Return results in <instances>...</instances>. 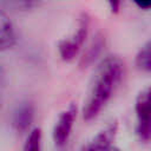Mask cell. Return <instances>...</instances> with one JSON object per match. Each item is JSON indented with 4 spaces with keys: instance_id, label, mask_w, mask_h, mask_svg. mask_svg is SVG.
Listing matches in <instances>:
<instances>
[{
    "instance_id": "6da1fadb",
    "label": "cell",
    "mask_w": 151,
    "mask_h": 151,
    "mask_svg": "<svg viewBox=\"0 0 151 151\" xmlns=\"http://www.w3.org/2000/svg\"><path fill=\"white\" fill-rule=\"evenodd\" d=\"M123 74V63L118 57H107L98 66L83 107L86 122L94 119L105 107Z\"/></svg>"
},
{
    "instance_id": "277c9868",
    "label": "cell",
    "mask_w": 151,
    "mask_h": 151,
    "mask_svg": "<svg viewBox=\"0 0 151 151\" xmlns=\"http://www.w3.org/2000/svg\"><path fill=\"white\" fill-rule=\"evenodd\" d=\"M77 113H78V109L74 104L68 105V107H66L58 117L54 127H53V142L54 145L58 147H63L67 144L76 118H77Z\"/></svg>"
},
{
    "instance_id": "9c48e42d",
    "label": "cell",
    "mask_w": 151,
    "mask_h": 151,
    "mask_svg": "<svg viewBox=\"0 0 151 151\" xmlns=\"http://www.w3.org/2000/svg\"><path fill=\"white\" fill-rule=\"evenodd\" d=\"M136 65L140 71L151 74V40L138 51L136 55Z\"/></svg>"
},
{
    "instance_id": "ba28073f",
    "label": "cell",
    "mask_w": 151,
    "mask_h": 151,
    "mask_svg": "<svg viewBox=\"0 0 151 151\" xmlns=\"http://www.w3.org/2000/svg\"><path fill=\"white\" fill-rule=\"evenodd\" d=\"M42 0H0V7L11 11H31L41 5Z\"/></svg>"
},
{
    "instance_id": "52a82bcc",
    "label": "cell",
    "mask_w": 151,
    "mask_h": 151,
    "mask_svg": "<svg viewBox=\"0 0 151 151\" xmlns=\"http://www.w3.org/2000/svg\"><path fill=\"white\" fill-rule=\"evenodd\" d=\"M34 118V107L31 104H24L14 113L13 125L18 132H25L29 129Z\"/></svg>"
},
{
    "instance_id": "5bb4252c",
    "label": "cell",
    "mask_w": 151,
    "mask_h": 151,
    "mask_svg": "<svg viewBox=\"0 0 151 151\" xmlns=\"http://www.w3.org/2000/svg\"><path fill=\"white\" fill-rule=\"evenodd\" d=\"M4 74L0 71V110H1V103H2V94H1V87L4 86Z\"/></svg>"
},
{
    "instance_id": "7a4b0ae2",
    "label": "cell",
    "mask_w": 151,
    "mask_h": 151,
    "mask_svg": "<svg viewBox=\"0 0 151 151\" xmlns=\"http://www.w3.org/2000/svg\"><path fill=\"white\" fill-rule=\"evenodd\" d=\"M88 26H90V17L86 13H83L78 19V25L76 31L68 38L59 41L58 52L64 61H71L77 57L87 37Z\"/></svg>"
},
{
    "instance_id": "3957f363",
    "label": "cell",
    "mask_w": 151,
    "mask_h": 151,
    "mask_svg": "<svg viewBox=\"0 0 151 151\" xmlns=\"http://www.w3.org/2000/svg\"><path fill=\"white\" fill-rule=\"evenodd\" d=\"M137 125L136 133L142 142L151 139V86L142 90L134 104Z\"/></svg>"
},
{
    "instance_id": "8fae6325",
    "label": "cell",
    "mask_w": 151,
    "mask_h": 151,
    "mask_svg": "<svg viewBox=\"0 0 151 151\" xmlns=\"http://www.w3.org/2000/svg\"><path fill=\"white\" fill-rule=\"evenodd\" d=\"M103 45H104V41H103L101 37H97L96 40H93V42L90 46V48L87 50L86 54L81 59V66L83 67H86L87 65H90L98 57V54L100 53V50H101Z\"/></svg>"
},
{
    "instance_id": "4fadbf2b",
    "label": "cell",
    "mask_w": 151,
    "mask_h": 151,
    "mask_svg": "<svg viewBox=\"0 0 151 151\" xmlns=\"http://www.w3.org/2000/svg\"><path fill=\"white\" fill-rule=\"evenodd\" d=\"M120 2H122V0H107V4L113 13H118V11L120 8Z\"/></svg>"
},
{
    "instance_id": "30bf717a",
    "label": "cell",
    "mask_w": 151,
    "mask_h": 151,
    "mask_svg": "<svg viewBox=\"0 0 151 151\" xmlns=\"http://www.w3.org/2000/svg\"><path fill=\"white\" fill-rule=\"evenodd\" d=\"M41 139H42V133L39 127L32 129L26 138L24 150L26 151H39L41 149Z\"/></svg>"
},
{
    "instance_id": "7c38bea8",
    "label": "cell",
    "mask_w": 151,
    "mask_h": 151,
    "mask_svg": "<svg viewBox=\"0 0 151 151\" xmlns=\"http://www.w3.org/2000/svg\"><path fill=\"white\" fill-rule=\"evenodd\" d=\"M133 2L142 9H151V0H133Z\"/></svg>"
},
{
    "instance_id": "8992f818",
    "label": "cell",
    "mask_w": 151,
    "mask_h": 151,
    "mask_svg": "<svg viewBox=\"0 0 151 151\" xmlns=\"http://www.w3.org/2000/svg\"><path fill=\"white\" fill-rule=\"evenodd\" d=\"M17 42V32L9 17L0 9V53L7 51Z\"/></svg>"
},
{
    "instance_id": "5b68a950",
    "label": "cell",
    "mask_w": 151,
    "mask_h": 151,
    "mask_svg": "<svg viewBox=\"0 0 151 151\" xmlns=\"http://www.w3.org/2000/svg\"><path fill=\"white\" fill-rule=\"evenodd\" d=\"M118 130V123L112 122L109 124L103 131H100L91 142H88L86 145H84V150H111L112 143L116 138V133Z\"/></svg>"
}]
</instances>
